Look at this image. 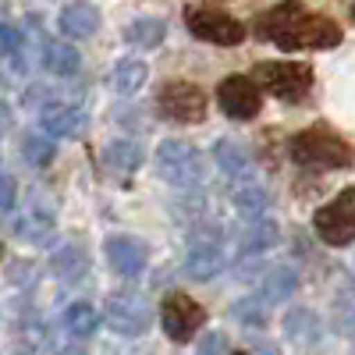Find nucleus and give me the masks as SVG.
I'll list each match as a JSON object with an SVG mask.
<instances>
[{"mask_svg": "<svg viewBox=\"0 0 355 355\" xmlns=\"http://www.w3.org/2000/svg\"><path fill=\"white\" fill-rule=\"evenodd\" d=\"M57 25H61V33L68 40H89L100 28V8L89 4V0H75V4H68L61 11Z\"/></svg>", "mask_w": 355, "mask_h": 355, "instance_id": "obj_12", "label": "nucleus"}, {"mask_svg": "<svg viewBox=\"0 0 355 355\" xmlns=\"http://www.w3.org/2000/svg\"><path fill=\"white\" fill-rule=\"evenodd\" d=\"M50 266H53V274L57 277H82L85 274V266H89V256H85V249L82 245H68V249H61V252H57L53 259H50Z\"/></svg>", "mask_w": 355, "mask_h": 355, "instance_id": "obj_22", "label": "nucleus"}, {"mask_svg": "<svg viewBox=\"0 0 355 355\" xmlns=\"http://www.w3.org/2000/svg\"><path fill=\"white\" fill-rule=\"evenodd\" d=\"M64 327L75 334V338H89V334H96L100 327V313L93 306H85V302H75L68 313H64Z\"/></svg>", "mask_w": 355, "mask_h": 355, "instance_id": "obj_24", "label": "nucleus"}, {"mask_svg": "<svg viewBox=\"0 0 355 355\" xmlns=\"http://www.w3.org/2000/svg\"><path fill=\"white\" fill-rule=\"evenodd\" d=\"M313 227L320 234V242H327V245L355 242V189H345L327 206H320L313 217Z\"/></svg>", "mask_w": 355, "mask_h": 355, "instance_id": "obj_5", "label": "nucleus"}, {"mask_svg": "<svg viewBox=\"0 0 355 355\" xmlns=\"http://www.w3.org/2000/svg\"><path fill=\"white\" fill-rule=\"evenodd\" d=\"M214 157H217V164H220L231 178H242V182H249V178H252V157L242 150L239 142L220 139V142L214 146Z\"/></svg>", "mask_w": 355, "mask_h": 355, "instance_id": "obj_16", "label": "nucleus"}, {"mask_svg": "<svg viewBox=\"0 0 355 355\" xmlns=\"http://www.w3.org/2000/svg\"><path fill=\"white\" fill-rule=\"evenodd\" d=\"M11 206H15V182L8 174H0V214L11 210Z\"/></svg>", "mask_w": 355, "mask_h": 355, "instance_id": "obj_29", "label": "nucleus"}, {"mask_svg": "<svg viewBox=\"0 0 355 355\" xmlns=\"http://www.w3.org/2000/svg\"><path fill=\"white\" fill-rule=\"evenodd\" d=\"M0 53L11 57V61H18V68H25V36L18 33L15 25H0Z\"/></svg>", "mask_w": 355, "mask_h": 355, "instance_id": "obj_26", "label": "nucleus"}, {"mask_svg": "<svg viewBox=\"0 0 355 355\" xmlns=\"http://www.w3.org/2000/svg\"><path fill=\"white\" fill-rule=\"evenodd\" d=\"M146 259H150V252H146V245H142L139 239L114 234V239L107 242V263H110L121 277H139V274L146 270Z\"/></svg>", "mask_w": 355, "mask_h": 355, "instance_id": "obj_11", "label": "nucleus"}, {"mask_svg": "<svg viewBox=\"0 0 355 355\" xmlns=\"http://www.w3.org/2000/svg\"><path fill=\"white\" fill-rule=\"evenodd\" d=\"M11 128V107L4 103V100H0V135H4Z\"/></svg>", "mask_w": 355, "mask_h": 355, "instance_id": "obj_31", "label": "nucleus"}, {"mask_svg": "<svg viewBox=\"0 0 355 355\" xmlns=\"http://www.w3.org/2000/svg\"><path fill=\"white\" fill-rule=\"evenodd\" d=\"M185 28L196 40L214 43V46H239L245 40V25L239 18L224 15V11H214V8H189Z\"/></svg>", "mask_w": 355, "mask_h": 355, "instance_id": "obj_6", "label": "nucleus"}, {"mask_svg": "<svg viewBox=\"0 0 355 355\" xmlns=\"http://www.w3.org/2000/svg\"><path fill=\"white\" fill-rule=\"evenodd\" d=\"M40 117H43V128L57 139H78L85 132V114L71 103H46Z\"/></svg>", "mask_w": 355, "mask_h": 355, "instance_id": "obj_13", "label": "nucleus"}, {"mask_svg": "<svg viewBox=\"0 0 355 355\" xmlns=\"http://www.w3.org/2000/svg\"><path fill=\"white\" fill-rule=\"evenodd\" d=\"M157 174L167 185L196 189L202 182V174H206V164H202V153L196 150V146L167 139V142L157 146Z\"/></svg>", "mask_w": 355, "mask_h": 355, "instance_id": "obj_3", "label": "nucleus"}, {"mask_svg": "<svg viewBox=\"0 0 355 355\" xmlns=\"http://www.w3.org/2000/svg\"><path fill=\"white\" fill-rule=\"evenodd\" d=\"M199 355H227L224 352V338L220 334H206L202 345H199Z\"/></svg>", "mask_w": 355, "mask_h": 355, "instance_id": "obj_30", "label": "nucleus"}, {"mask_svg": "<svg viewBox=\"0 0 355 355\" xmlns=\"http://www.w3.org/2000/svg\"><path fill=\"white\" fill-rule=\"evenodd\" d=\"M157 110L174 125H199L206 117V93L192 82H167L157 93Z\"/></svg>", "mask_w": 355, "mask_h": 355, "instance_id": "obj_7", "label": "nucleus"}, {"mask_svg": "<svg viewBox=\"0 0 355 355\" xmlns=\"http://www.w3.org/2000/svg\"><path fill=\"white\" fill-rule=\"evenodd\" d=\"M217 103L227 117H234V121H252V117L259 114V107H263V93H259V85L252 78L231 75L217 89Z\"/></svg>", "mask_w": 355, "mask_h": 355, "instance_id": "obj_10", "label": "nucleus"}, {"mask_svg": "<svg viewBox=\"0 0 355 355\" xmlns=\"http://www.w3.org/2000/svg\"><path fill=\"white\" fill-rule=\"evenodd\" d=\"M234 316H242V323H249V327H263V323H266L263 302H242V306H234Z\"/></svg>", "mask_w": 355, "mask_h": 355, "instance_id": "obj_28", "label": "nucleus"}, {"mask_svg": "<svg viewBox=\"0 0 355 355\" xmlns=\"http://www.w3.org/2000/svg\"><path fill=\"white\" fill-rule=\"evenodd\" d=\"M103 160H107L117 174H132V171H139V164H142V146L132 142V139H117V142H110L107 150H103Z\"/></svg>", "mask_w": 355, "mask_h": 355, "instance_id": "obj_18", "label": "nucleus"}, {"mask_svg": "<svg viewBox=\"0 0 355 355\" xmlns=\"http://www.w3.org/2000/svg\"><path fill=\"white\" fill-rule=\"evenodd\" d=\"M352 18H355V8H352Z\"/></svg>", "mask_w": 355, "mask_h": 355, "instance_id": "obj_33", "label": "nucleus"}, {"mask_svg": "<svg viewBox=\"0 0 355 355\" xmlns=\"http://www.w3.org/2000/svg\"><path fill=\"white\" fill-rule=\"evenodd\" d=\"M25 160L36 164V167L50 164V160H53V142H46V139H40V135H28V139H25Z\"/></svg>", "mask_w": 355, "mask_h": 355, "instance_id": "obj_27", "label": "nucleus"}, {"mask_svg": "<svg viewBox=\"0 0 355 355\" xmlns=\"http://www.w3.org/2000/svg\"><path fill=\"white\" fill-rule=\"evenodd\" d=\"M274 242H277V224H274V220H256V224H252V231H249V234H242L239 249H242L245 256H256V252H266Z\"/></svg>", "mask_w": 355, "mask_h": 355, "instance_id": "obj_23", "label": "nucleus"}, {"mask_svg": "<svg viewBox=\"0 0 355 355\" xmlns=\"http://www.w3.org/2000/svg\"><path fill=\"white\" fill-rule=\"evenodd\" d=\"M125 36H128V43H135V46H142V50H153V46L164 43L167 25H164L160 18H139V21H132V25L125 28Z\"/></svg>", "mask_w": 355, "mask_h": 355, "instance_id": "obj_20", "label": "nucleus"}, {"mask_svg": "<svg viewBox=\"0 0 355 355\" xmlns=\"http://www.w3.org/2000/svg\"><path fill=\"white\" fill-rule=\"evenodd\" d=\"M252 33L266 43H277L281 50H331L341 43V25L306 11L299 0H281L277 8L263 11L252 21Z\"/></svg>", "mask_w": 355, "mask_h": 355, "instance_id": "obj_1", "label": "nucleus"}, {"mask_svg": "<svg viewBox=\"0 0 355 355\" xmlns=\"http://www.w3.org/2000/svg\"><path fill=\"white\" fill-rule=\"evenodd\" d=\"M284 334H288L295 345H313V341L320 338V320H316L309 309H295V313H288V320H284Z\"/></svg>", "mask_w": 355, "mask_h": 355, "instance_id": "obj_21", "label": "nucleus"}, {"mask_svg": "<svg viewBox=\"0 0 355 355\" xmlns=\"http://www.w3.org/2000/svg\"><path fill=\"white\" fill-rule=\"evenodd\" d=\"M146 75H150V68H146L142 61H121L114 68V75H110V85H114V93L132 96V93H139V89L146 85Z\"/></svg>", "mask_w": 355, "mask_h": 355, "instance_id": "obj_19", "label": "nucleus"}, {"mask_svg": "<svg viewBox=\"0 0 355 355\" xmlns=\"http://www.w3.org/2000/svg\"><path fill=\"white\" fill-rule=\"evenodd\" d=\"M291 160L306 171H341L352 167V146L331 128H306L291 139Z\"/></svg>", "mask_w": 355, "mask_h": 355, "instance_id": "obj_2", "label": "nucleus"}, {"mask_svg": "<svg viewBox=\"0 0 355 355\" xmlns=\"http://www.w3.org/2000/svg\"><path fill=\"white\" fill-rule=\"evenodd\" d=\"M103 320L110 323V331L125 334V338H139L153 327V309L139 291H117V295H110Z\"/></svg>", "mask_w": 355, "mask_h": 355, "instance_id": "obj_8", "label": "nucleus"}, {"mask_svg": "<svg viewBox=\"0 0 355 355\" xmlns=\"http://www.w3.org/2000/svg\"><path fill=\"white\" fill-rule=\"evenodd\" d=\"M256 82L266 93H274L277 100L299 103L313 89V68L295 64V61H263V64H256Z\"/></svg>", "mask_w": 355, "mask_h": 355, "instance_id": "obj_4", "label": "nucleus"}, {"mask_svg": "<svg viewBox=\"0 0 355 355\" xmlns=\"http://www.w3.org/2000/svg\"><path fill=\"white\" fill-rule=\"evenodd\" d=\"M220 266H224V252L214 245V242H206V245H192L189 256H185V274L192 281H210L220 274Z\"/></svg>", "mask_w": 355, "mask_h": 355, "instance_id": "obj_14", "label": "nucleus"}, {"mask_svg": "<svg viewBox=\"0 0 355 355\" xmlns=\"http://www.w3.org/2000/svg\"><path fill=\"white\" fill-rule=\"evenodd\" d=\"M202 320H206V309L196 299H189L185 291H171L160 306V323L171 341H189L202 327Z\"/></svg>", "mask_w": 355, "mask_h": 355, "instance_id": "obj_9", "label": "nucleus"}, {"mask_svg": "<svg viewBox=\"0 0 355 355\" xmlns=\"http://www.w3.org/2000/svg\"><path fill=\"white\" fill-rule=\"evenodd\" d=\"M234 210H239V217L245 220H263V210H266V192L256 189V185H242L239 192H234Z\"/></svg>", "mask_w": 355, "mask_h": 355, "instance_id": "obj_25", "label": "nucleus"}, {"mask_svg": "<svg viewBox=\"0 0 355 355\" xmlns=\"http://www.w3.org/2000/svg\"><path fill=\"white\" fill-rule=\"evenodd\" d=\"M0 259H4V245H0Z\"/></svg>", "mask_w": 355, "mask_h": 355, "instance_id": "obj_32", "label": "nucleus"}, {"mask_svg": "<svg viewBox=\"0 0 355 355\" xmlns=\"http://www.w3.org/2000/svg\"><path fill=\"white\" fill-rule=\"evenodd\" d=\"M82 64V57L71 43H46L43 46V68L50 75H61V78H71Z\"/></svg>", "mask_w": 355, "mask_h": 355, "instance_id": "obj_17", "label": "nucleus"}, {"mask_svg": "<svg viewBox=\"0 0 355 355\" xmlns=\"http://www.w3.org/2000/svg\"><path fill=\"white\" fill-rule=\"evenodd\" d=\"M295 288H299V270L291 263H277L263 277V302H284Z\"/></svg>", "mask_w": 355, "mask_h": 355, "instance_id": "obj_15", "label": "nucleus"}]
</instances>
